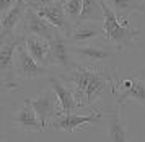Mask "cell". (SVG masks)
<instances>
[{
	"label": "cell",
	"mask_w": 145,
	"mask_h": 142,
	"mask_svg": "<svg viewBox=\"0 0 145 142\" xmlns=\"http://www.w3.org/2000/svg\"><path fill=\"white\" fill-rule=\"evenodd\" d=\"M60 77L67 85H72L73 93L82 108L91 110L106 88L116 93L119 74L114 67L106 64H75L67 69Z\"/></svg>",
	"instance_id": "obj_1"
},
{
	"label": "cell",
	"mask_w": 145,
	"mask_h": 142,
	"mask_svg": "<svg viewBox=\"0 0 145 142\" xmlns=\"http://www.w3.org/2000/svg\"><path fill=\"white\" fill-rule=\"evenodd\" d=\"M103 8V28H105V41L108 44L114 46L119 52L135 43L140 36V31L129 23V20H121L114 13L111 7L101 0Z\"/></svg>",
	"instance_id": "obj_2"
},
{
	"label": "cell",
	"mask_w": 145,
	"mask_h": 142,
	"mask_svg": "<svg viewBox=\"0 0 145 142\" xmlns=\"http://www.w3.org/2000/svg\"><path fill=\"white\" fill-rule=\"evenodd\" d=\"M114 95H118L116 105L121 108H124L129 101H137L145 106V70L135 72L131 77L119 80Z\"/></svg>",
	"instance_id": "obj_3"
},
{
	"label": "cell",
	"mask_w": 145,
	"mask_h": 142,
	"mask_svg": "<svg viewBox=\"0 0 145 142\" xmlns=\"http://www.w3.org/2000/svg\"><path fill=\"white\" fill-rule=\"evenodd\" d=\"M28 101L34 108V111H36V114H38L44 129H47V124L51 123L54 118L62 114L60 101L52 88H44L38 97L28 98Z\"/></svg>",
	"instance_id": "obj_4"
},
{
	"label": "cell",
	"mask_w": 145,
	"mask_h": 142,
	"mask_svg": "<svg viewBox=\"0 0 145 142\" xmlns=\"http://www.w3.org/2000/svg\"><path fill=\"white\" fill-rule=\"evenodd\" d=\"M56 65L60 69H70L75 65L72 59V44L64 33L56 30L52 38L49 39V54H47V67Z\"/></svg>",
	"instance_id": "obj_5"
},
{
	"label": "cell",
	"mask_w": 145,
	"mask_h": 142,
	"mask_svg": "<svg viewBox=\"0 0 145 142\" xmlns=\"http://www.w3.org/2000/svg\"><path fill=\"white\" fill-rule=\"evenodd\" d=\"M21 41L23 38L16 36L0 47V87L5 90H13L18 87V83L15 82V52Z\"/></svg>",
	"instance_id": "obj_6"
},
{
	"label": "cell",
	"mask_w": 145,
	"mask_h": 142,
	"mask_svg": "<svg viewBox=\"0 0 145 142\" xmlns=\"http://www.w3.org/2000/svg\"><path fill=\"white\" fill-rule=\"evenodd\" d=\"M56 26H52L47 20L41 18L38 12L34 8H29L28 7L26 12H25V16L21 18L20 25L16 28V34L20 38H25V36H29V34H36V36H41L44 39L52 38V34L56 33Z\"/></svg>",
	"instance_id": "obj_7"
},
{
	"label": "cell",
	"mask_w": 145,
	"mask_h": 142,
	"mask_svg": "<svg viewBox=\"0 0 145 142\" xmlns=\"http://www.w3.org/2000/svg\"><path fill=\"white\" fill-rule=\"evenodd\" d=\"M15 72H16V77L21 80H34V78L44 77L49 74V67L38 64L29 52L26 51V46L21 41L16 52H15Z\"/></svg>",
	"instance_id": "obj_8"
},
{
	"label": "cell",
	"mask_w": 145,
	"mask_h": 142,
	"mask_svg": "<svg viewBox=\"0 0 145 142\" xmlns=\"http://www.w3.org/2000/svg\"><path fill=\"white\" fill-rule=\"evenodd\" d=\"M105 114L103 108L95 106L90 110L88 114H60V116L54 118L51 123L47 124V129H54V131H67V132H75L78 128H83L88 123H95L98 121L99 118Z\"/></svg>",
	"instance_id": "obj_9"
},
{
	"label": "cell",
	"mask_w": 145,
	"mask_h": 142,
	"mask_svg": "<svg viewBox=\"0 0 145 142\" xmlns=\"http://www.w3.org/2000/svg\"><path fill=\"white\" fill-rule=\"evenodd\" d=\"M12 128L15 131H21V132H42V131H46L42 128V124H41L34 108L28 101V98L23 100V105H21L20 110L16 113H13Z\"/></svg>",
	"instance_id": "obj_10"
},
{
	"label": "cell",
	"mask_w": 145,
	"mask_h": 142,
	"mask_svg": "<svg viewBox=\"0 0 145 142\" xmlns=\"http://www.w3.org/2000/svg\"><path fill=\"white\" fill-rule=\"evenodd\" d=\"M103 111L108 118V139H106V142H131L127 121L122 118L121 106L119 105L109 106Z\"/></svg>",
	"instance_id": "obj_11"
},
{
	"label": "cell",
	"mask_w": 145,
	"mask_h": 142,
	"mask_svg": "<svg viewBox=\"0 0 145 142\" xmlns=\"http://www.w3.org/2000/svg\"><path fill=\"white\" fill-rule=\"evenodd\" d=\"M36 12L41 18L47 20L52 26H56L60 33H64L67 38L72 31L73 23L69 20V16L65 15V10H64V3L62 2H51L49 5H42L39 8H36Z\"/></svg>",
	"instance_id": "obj_12"
},
{
	"label": "cell",
	"mask_w": 145,
	"mask_h": 142,
	"mask_svg": "<svg viewBox=\"0 0 145 142\" xmlns=\"http://www.w3.org/2000/svg\"><path fill=\"white\" fill-rule=\"evenodd\" d=\"M99 38L105 39V28H103V23H98V21H77L69 34V41L72 46H78L80 43Z\"/></svg>",
	"instance_id": "obj_13"
},
{
	"label": "cell",
	"mask_w": 145,
	"mask_h": 142,
	"mask_svg": "<svg viewBox=\"0 0 145 142\" xmlns=\"http://www.w3.org/2000/svg\"><path fill=\"white\" fill-rule=\"evenodd\" d=\"M72 52H75L77 56L86 59L90 64H106L108 60L114 59V56L118 54V49L112 46H99V44H88V46H72Z\"/></svg>",
	"instance_id": "obj_14"
},
{
	"label": "cell",
	"mask_w": 145,
	"mask_h": 142,
	"mask_svg": "<svg viewBox=\"0 0 145 142\" xmlns=\"http://www.w3.org/2000/svg\"><path fill=\"white\" fill-rule=\"evenodd\" d=\"M49 83H51V88L56 91V95L59 98L60 106H62V114H70L77 108H82L78 103V100H77V97H75V93H73V90L62 83L59 80V77L51 75L49 77Z\"/></svg>",
	"instance_id": "obj_15"
},
{
	"label": "cell",
	"mask_w": 145,
	"mask_h": 142,
	"mask_svg": "<svg viewBox=\"0 0 145 142\" xmlns=\"http://www.w3.org/2000/svg\"><path fill=\"white\" fill-rule=\"evenodd\" d=\"M23 43L26 46V51L38 64L47 67V54H49V41L36 34H29L23 38Z\"/></svg>",
	"instance_id": "obj_16"
},
{
	"label": "cell",
	"mask_w": 145,
	"mask_h": 142,
	"mask_svg": "<svg viewBox=\"0 0 145 142\" xmlns=\"http://www.w3.org/2000/svg\"><path fill=\"white\" fill-rule=\"evenodd\" d=\"M121 20H129L131 13L145 15V3L142 0H105Z\"/></svg>",
	"instance_id": "obj_17"
},
{
	"label": "cell",
	"mask_w": 145,
	"mask_h": 142,
	"mask_svg": "<svg viewBox=\"0 0 145 142\" xmlns=\"http://www.w3.org/2000/svg\"><path fill=\"white\" fill-rule=\"evenodd\" d=\"M28 8V3L25 0H18L10 10H8L2 18H0V23H2V30H8V31H15L18 25H20L21 18L25 16V12Z\"/></svg>",
	"instance_id": "obj_18"
},
{
	"label": "cell",
	"mask_w": 145,
	"mask_h": 142,
	"mask_svg": "<svg viewBox=\"0 0 145 142\" xmlns=\"http://www.w3.org/2000/svg\"><path fill=\"white\" fill-rule=\"evenodd\" d=\"M103 8L101 0H83L82 3V15L78 21H98L103 23Z\"/></svg>",
	"instance_id": "obj_19"
},
{
	"label": "cell",
	"mask_w": 145,
	"mask_h": 142,
	"mask_svg": "<svg viewBox=\"0 0 145 142\" xmlns=\"http://www.w3.org/2000/svg\"><path fill=\"white\" fill-rule=\"evenodd\" d=\"M82 3H83V0H67L65 3H64L65 15L69 16V20L72 21L73 25L80 20V15H82Z\"/></svg>",
	"instance_id": "obj_20"
},
{
	"label": "cell",
	"mask_w": 145,
	"mask_h": 142,
	"mask_svg": "<svg viewBox=\"0 0 145 142\" xmlns=\"http://www.w3.org/2000/svg\"><path fill=\"white\" fill-rule=\"evenodd\" d=\"M16 36H18V34H16L15 31L2 30V31H0V47H2V46H5V44L8 43V41H12V39L16 38Z\"/></svg>",
	"instance_id": "obj_21"
},
{
	"label": "cell",
	"mask_w": 145,
	"mask_h": 142,
	"mask_svg": "<svg viewBox=\"0 0 145 142\" xmlns=\"http://www.w3.org/2000/svg\"><path fill=\"white\" fill-rule=\"evenodd\" d=\"M16 2H18V0H0V18H2Z\"/></svg>",
	"instance_id": "obj_22"
},
{
	"label": "cell",
	"mask_w": 145,
	"mask_h": 142,
	"mask_svg": "<svg viewBox=\"0 0 145 142\" xmlns=\"http://www.w3.org/2000/svg\"><path fill=\"white\" fill-rule=\"evenodd\" d=\"M28 3V7L29 8H39V7H42V5H49L51 2H56V0H25Z\"/></svg>",
	"instance_id": "obj_23"
},
{
	"label": "cell",
	"mask_w": 145,
	"mask_h": 142,
	"mask_svg": "<svg viewBox=\"0 0 145 142\" xmlns=\"http://www.w3.org/2000/svg\"><path fill=\"white\" fill-rule=\"evenodd\" d=\"M3 141V132H2V124H0V142Z\"/></svg>",
	"instance_id": "obj_24"
},
{
	"label": "cell",
	"mask_w": 145,
	"mask_h": 142,
	"mask_svg": "<svg viewBox=\"0 0 145 142\" xmlns=\"http://www.w3.org/2000/svg\"><path fill=\"white\" fill-rule=\"evenodd\" d=\"M57 2H62V3H65V0H57Z\"/></svg>",
	"instance_id": "obj_25"
},
{
	"label": "cell",
	"mask_w": 145,
	"mask_h": 142,
	"mask_svg": "<svg viewBox=\"0 0 145 142\" xmlns=\"http://www.w3.org/2000/svg\"><path fill=\"white\" fill-rule=\"evenodd\" d=\"M0 31H2V23H0Z\"/></svg>",
	"instance_id": "obj_26"
},
{
	"label": "cell",
	"mask_w": 145,
	"mask_h": 142,
	"mask_svg": "<svg viewBox=\"0 0 145 142\" xmlns=\"http://www.w3.org/2000/svg\"><path fill=\"white\" fill-rule=\"evenodd\" d=\"M142 2H144V3H145V0H142Z\"/></svg>",
	"instance_id": "obj_27"
},
{
	"label": "cell",
	"mask_w": 145,
	"mask_h": 142,
	"mask_svg": "<svg viewBox=\"0 0 145 142\" xmlns=\"http://www.w3.org/2000/svg\"><path fill=\"white\" fill-rule=\"evenodd\" d=\"M142 142H145V141H142Z\"/></svg>",
	"instance_id": "obj_28"
}]
</instances>
